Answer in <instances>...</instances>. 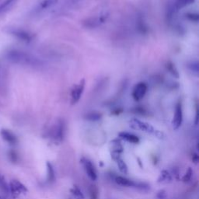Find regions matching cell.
I'll list each match as a JSON object with an SVG mask.
<instances>
[{
	"label": "cell",
	"mask_w": 199,
	"mask_h": 199,
	"mask_svg": "<svg viewBox=\"0 0 199 199\" xmlns=\"http://www.w3.org/2000/svg\"><path fill=\"white\" fill-rule=\"evenodd\" d=\"M6 57L10 62L20 65H29L32 67H39L42 65L41 61L34 55L19 50H11L7 53Z\"/></svg>",
	"instance_id": "obj_1"
},
{
	"label": "cell",
	"mask_w": 199,
	"mask_h": 199,
	"mask_svg": "<svg viewBox=\"0 0 199 199\" xmlns=\"http://www.w3.org/2000/svg\"><path fill=\"white\" fill-rule=\"evenodd\" d=\"M129 125L131 128L135 130L144 131V132L150 133V134H156L157 131L155 130L154 127L149 123L139 120L137 118H132L129 121Z\"/></svg>",
	"instance_id": "obj_2"
},
{
	"label": "cell",
	"mask_w": 199,
	"mask_h": 199,
	"mask_svg": "<svg viewBox=\"0 0 199 199\" xmlns=\"http://www.w3.org/2000/svg\"><path fill=\"white\" fill-rule=\"evenodd\" d=\"M86 81L84 79H81L79 82V83L73 86V89L71 90V94H70L72 104L74 105L79 101V100L81 99V97H82L83 94L84 93Z\"/></svg>",
	"instance_id": "obj_3"
},
{
	"label": "cell",
	"mask_w": 199,
	"mask_h": 199,
	"mask_svg": "<svg viewBox=\"0 0 199 199\" xmlns=\"http://www.w3.org/2000/svg\"><path fill=\"white\" fill-rule=\"evenodd\" d=\"M148 91V86L145 83L140 82L136 84L132 90L131 96L135 101H139L145 97Z\"/></svg>",
	"instance_id": "obj_4"
},
{
	"label": "cell",
	"mask_w": 199,
	"mask_h": 199,
	"mask_svg": "<svg viewBox=\"0 0 199 199\" xmlns=\"http://www.w3.org/2000/svg\"><path fill=\"white\" fill-rule=\"evenodd\" d=\"M8 33H9L11 35L16 37L19 40L24 42L31 41L33 38L32 35L29 32H27V31H24L23 29H20V28L9 27L8 29Z\"/></svg>",
	"instance_id": "obj_5"
},
{
	"label": "cell",
	"mask_w": 199,
	"mask_h": 199,
	"mask_svg": "<svg viewBox=\"0 0 199 199\" xmlns=\"http://www.w3.org/2000/svg\"><path fill=\"white\" fill-rule=\"evenodd\" d=\"M183 122V107L182 103L181 101H178L177 103L176 107H175L174 114H173V118L172 121V125H173V129L177 130L181 126Z\"/></svg>",
	"instance_id": "obj_6"
},
{
	"label": "cell",
	"mask_w": 199,
	"mask_h": 199,
	"mask_svg": "<svg viewBox=\"0 0 199 199\" xmlns=\"http://www.w3.org/2000/svg\"><path fill=\"white\" fill-rule=\"evenodd\" d=\"M108 17H109V14L107 12H103V13L100 14L99 17H91V18L87 19L86 22H84V25L87 27L90 28L97 27L98 26H100V24L103 23L107 20Z\"/></svg>",
	"instance_id": "obj_7"
},
{
	"label": "cell",
	"mask_w": 199,
	"mask_h": 199,
	"mask_svg": "<svg viewBox=\"0 0 199 199\" xmlns=\"http://www.w3.org/2000/svg\"><path fill=\"white\" fill-rule=\"evenodd\" d=\"M81 163H82L83 166L84 167V170H85L86 173L88 175L89 178L92 181H96L97 178V175L96 170H95V167L93 165V163L89 159H85V158H83L81 159Z\"/></svg>",
	"instance_id": "obj_8"
},
{
	"label": "cell",
	"mask_w": 199,
	"mask_h": 199,
	"mask_svg": "<svg viewBox=\"0 0 199 199\" xmlns=\"http://www.w3.org/2000/svg\"><path fill=\"white\" fill-rule=\"evenodd\" d=\"M115 182L117 183L118 185L123 186V187H138V188H142L144 189L145 187H144V184H138V183L134 182L131 180L128 179L126 178H123V177L117 176L115 178Z\"/></svg>",
	"instance_id": "obj_9"
},
{
	"label": "cell",
	"mask_w": 199,
	"mask_h": 199,
	"mask_svg": "<svg viewBox=\"0 0 199 199\" xmlns=\"http://www.w3.org/2000/svg\"><path fill=\"white\" fill-rule=\"evenodd\" d=\"M119 136L121 139H125L127 142H131L133 144H138L139 143V138L135 135L132 134V133L126 132V131H122V132L119 133Z\"/></svg>",
	"instance_id": "obj_10"
},
{
	"label": "cell",
	"mask_w": 199,
	"mask_h": 199,
	"mask_svg": "<svg viewBox=\"0 0 199 199\" xmlns=\"http://www.w3.org/2000/svg\"><path fill=\"white\" fill-rule=\"evenodd\" d=\"M1 135L2 136L3 139H4L6 142H9V143L15 144L16 142H17V137H16V135L12 132V131L6 129H2L1 131Z\"/></svg>",
	"instance_id": "obj_11"
},
{
	"label": "cell",
	"mask_w": 199,
	"mask_h": 199,
	"mask_svg": "<svg viewBox=\"0 0 199 199\" xmlns=\"http://www.w3.org/2000/svg\"><path fill=\"white\" fill-rule=\"evenodd\" d=\"M59 0H42L39 4V8L41 10L44 9H48L49 8H51L58 3Z\"/></svg>",
	"instance_id": "obj_12"
},
{
	"label": "cell",
	"mask_w": 199,
	"mask_h": 199,
	"mask_svg": "<svg viewBox=\"0 0 199 199\" xmlns=\"http://www.w3.org/2000/svg\"><path fill=\"white\" fill-rule=\"evenodd\" d=\"M11 189H12L13 192H17V193H22V192H26V187L17 181H14L11 183Z\"/></svg>",
	"instance_id": "obj_13"
},
{
	"label": "cell",
	"mask_w": 199,
	"mask_h": 199,
	"mask_svg": "<svg viewBox=\"0 0 199 199\" xmlns=\"http://www.w3.org/2000/svg\"><path fill=\"white\" fill-rule=\"evenodd\" d=\"M195 0H175L174 7L176 9H181L191 4H193Z\"/></svg>",
	"instance_id": "obj_14"
},
{
	"label": "cell",
	"mask_w": 199,
	"mask_h": 199,
	"mask_svg": "<svg viewBox=\"0 0 199 199\" xmlns=\"http://www.w3.org/2000/svg\"><path fill=\"white\" fill-rule=\"evenodd\" d=\"M187 68L192 73L195 74H198V61H192V62L187 63Z\"/></svg>",
	"instance_id": "obj_15"
},
{
	"label": "cell",
	"mask_w": 199,
	"mask_h": 199,
	"mask_svg": "<svg viewBox=\"0 0 199 199\" xmlns=\"http://www.w3.org/2000/svg\"><path fill=\"white\" fill-rule=\"evenodd\" d=\"M15 2L16 0H6L2 4L0 5V13L7 10L9 8H10L15 3Z\"/></svg>",
	"instance_id": "obj_16"
},
{
	"label": "cell",
	"mask_w": 199,
	"mask_h": 199,
	"mask_svg": "<svg viewBox=\"0 0 199 199\" xmlns=\"http://www.w3.org/2000/svg\"><path fill=\"white\" fill-rule=\"evenodd\" d=\"M115 160L116 162H117V166H118L119 170H120L122 173H127V172H128V167H127L126 163H125L124 162V161L122 160L120 157L117 158V159H115Z\"/></svg>",
	"instance_id": "obj_17"
},
{
	"label": "cell",
	"mask_w": 199,
	"mask_h": 199,
	"mask_svg": "<svg viewBox=\"0 0 199 199\" xmlns=\"http://www.w3.org/2000/svg\"><path fill=\"white\" fill-rule=\"evenodd\" d=\"M186 19H187L188 20L192 22H195V23H198L199 20V16L197 12H187L185 14Z\"/></svg>",
	"instance_id": "obj_18"
},
{
	"label": "cell",
	"mask_w": 199,
	"mask_h": 199,
	"mask_svg": "<svg viewBox=\"0 0 199 199\" xmlns=\"http://www.w3.org/2000/svg\"><path fill=\"white\" fill-rule=\"evenodd\" d=\"M170 179H171V178H170L168 172L164 170V171H163L162 173H161L160 177H159V182H167L168 180H170Z\"/></svg>",
	"instance_id": "obj_19"
},
{
	"label": "cell",
	"mask_w": 199,
	"mask_h": 199,
	"mask_svg": "<svg viewBox=\"0 0 199 199\" xmlns=\"http://www.w3.org/2000/svg\"><path fill=\"white\" fill-rule=\"evenodd\" d=\"M47 167H48V178L50 181H54V170L53 169L52 166L49 162L47 163Z\"/></svg>",
	"instance_id": "obj_20"
},
{
	"label": "cell",
	"mask_w": 199,
	"mask_h": 199,
	"mask_svg": "<svg viewBox=\"0 0 199 199\" xmlns=\"http://www.w3.org/2000/svg\"><path fill=\"white\" fill-rule=\"evenodd\" d=\"M90 195L91 199H97L98 198V192L95 186L91 185L90 187Z\"/></svg>",
	"instance_id": "obj_21"
},
{
	"label": "cell",
	"mask_w": 199,
	"mask_h": 199,
	"mask_svg": "<svg viewBox=\"0 0 199 199\" xmlns=\"http://www.w3.org/2000/svg\"><path fill=\"white\" fill-rule=\"evenodd\" d=\"M72 192H73V195H74L75 196H76L78 199H84L83 195L82 192H81V191L79 190L78 187H73V189L72 190Z\"/></svg>",
	"instance_id": "obj_22"
},
{
	"label": "cell",
	"mask_w": 199,
	"mask_h": 199,
	"mask_svg": "<svg viewBox=\"0 0 199 199\" xmlns=\"http://www.w3.org/2000/svg\"><path fill=\"white\" fill-rule=\"evenodd\" d=\"M192 174H193V171H192V168L189 167L188 170H187V172H186L185 175H184V178H183V181H184V182H187V181H189L191 180V178H192Z\"/></svg>",
	"instance_id": "obj_23"
},
{
	"label": "cell",
	"mask_w": 199,
	"mask_h": 199,
	"mask_svg": "<svg viewBox=\"0 0 199 199\" xmlns=\"http://www.w3.org/2000/svg\"><path fill=\"white\" fill-rule=\"evenodd\" d=\"M0 187H2L3 189H7L8 187H7V184H6V182L4 181V180H2V177H0Z\"/></svg>",
	"instance_id": "obj_24"
},
{
	"label": "cell",
	"mask_w": 199,
	"mask_h": 199,
	"mask_svg": "<svg viewBox=\"0 0 199 199\" xmlns=\"http://www.w3.org/2000/svg\"><path fill=\"white\" fill-rule=\"evenodd\" d=\"M157 197L159 199H163V198H165L166 197H167V195H166V193L164 191H160V192H159V194H158Z\"/></svg>",
	"instance_id": "obj_25"
},
{
	"label": "cell",
	"mask_w": 199,
	"mask_h": 199,
	"mask_svg": "<svg viewBox=\"0 0 199 199\" xmlns=\"http://www.w3.org/2000/svg\"><path fill=\"white\" fill-rule=\"evenodd\" d=\"M192 159L194 160L195 163H198V156L197 154H194V156H192Z\"/></svg>",
	"instance_id": "obj_26"
},
{
	"label": "cell",
	"mask_w": 199,
	"mask_h": 199,
	"mask_svg": "<svg viewBox=\"0 0 199 199\" xmlns=\"http://www.w3.org/2000/svg\"><path fill=\"white\" fill-rule=\"evenodd\" d=\"M79 1V0H72V2H73V3H76V2H77Z\"/></svg>",
	"instance_id": "obj_27"
}]
</instances>
